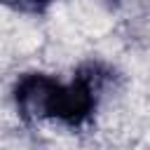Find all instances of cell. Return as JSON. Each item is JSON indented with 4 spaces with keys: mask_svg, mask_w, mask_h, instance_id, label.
Wrapping results in <instances>:
<instances>
[{
    "mask_svg": "<svg viewBox=\"0 0 150 150\" xmlns=\"http://www.w3.org/2000/svg\"><path fill=\"white\" fill-rule=\"evenodd\" d=\"M110 73L101 63L77 68L70 82L47 73H23L12 87V101L26 122L56 120L66 127H82L98 105V91Z\"/></svg>",
    "mask_w": 150,
    "mask_h": 150,
    "instance_id": "6da1fadb",
    "label": "cell"
},
{
    "mask_svg": "<svg viewBox=\"0 0 150 150\" xmlns=\"http://www.w3.org/2000/svg\"><path fill=\"white\" fill-rule=\"evenodd\" d=\"M0 2L21 14H45L56 0H0Z\"/></svg>",
    "mask_w": 150,
    "mask_h": 150,
    "instance_id": "7a4b0ae2",
    "label": "cell"
}]
</instances>
